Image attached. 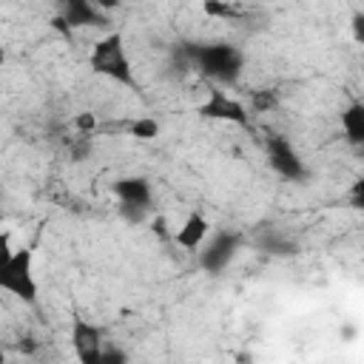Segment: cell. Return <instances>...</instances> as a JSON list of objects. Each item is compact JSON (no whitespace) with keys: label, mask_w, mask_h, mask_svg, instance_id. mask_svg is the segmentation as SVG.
<instances>
[{"label":"cell","mask_w":364,"mask_h":364,"mask_svg":"<svg viewBox=\"0 0 364 364\" xmlns=\"http://www.w3.org/2000/svg\"><path fill=\"white\" fill-rule=\"evenodd\" d=\"M176 57L182 65L196 68L202 77L210 80V85H236L245 71V54L239 46L228 40H210V43H182Z\"/></svg>","instance_id":"6da1fadb"},{"label":"cell","mask_w":364,"mask_h":364,"mask_svg":"<svg viewBox=\"0 0 364 364\" xmlns=\"http://www.w3.org/2000/svg\"><path fill=\"white\" fill-rule=\"evenodd\" d=\"M88 68L97 74V77H105L117 85H125V88H136L139 91V82L134 77V68H131V60H128V48H125V37L119 31H108L105 37H100L94 46H91V54H88Z\"/></svg>","instance_id":"7a4b0ae2"},{"label":"cell","mask_w":364,"mask_h":364,"mask_svg":"<svg viewBox=\"0 0 364 364\" xmlns=\"http://www.w3.org/2000/svg\"><path fill=\"white\" fill-rule=\"evenodd\" d=\"M0 290L23 304H37V276H34V253L28 247H17L0 264Z\"/></svg>","instance_id":"3957f363"},{"label":"cell","mask_w":364,"mask_h":364,"mask_svg":"<svg viewBox=\"0 0 364 364\" xmlns=\"http://www.w3.org/2000/svg\"><path fill=\"white\" fill-rule=\"evenodd\" d=\"M264 156H267L270 171L279 173L282 179H287V182H307V179H310L307 162H304L301 154L290 145L287 136L270 134V136L264 139Z\"/></svg>","instance_id":"277c9868"},{"label":"cell","mask_w":364,"mask_h":364,"mask_svg":"<svg viewBox=\"0 0 364 364\" xmlns=\"http://www.w3.org/2000/svg\"><path fill=\"white\" fill-rule=\"evenodd\" d=\"M196 114L202 119H216V122H230V125H239V128H250V111H247V105L242 100L230 97L219 85H208V94L196 105Z\"/></svg>","instance_id":"5b68a950"},{"label":"cell","mask_w":364,"mask_h":364,"mask_svg":"<svg viewBox=\"0 0 364 364\" xmlns=\"http://www.w3.org/2000/svg\"><path fill=\"white\" fill-rule=\"evenodd\" d=\"M242 233L239 230H219L205 239V250H199V267L210 276H219L225 267L233 264V259L242 250Z\"/></svg>","instance_id":"8992f818"},{"label":"cell","mask_w":364,"mask_h":364,"mask_svg":"<svg viewBox=\"0 0 364 364\" xmlns=\"http://www.w3.org/2000/svg\"><path fill=\"white\" fill-rule=\"evenodd\" d=\"M68 338H71V350L77 355V364H100V355H102V344L105 341H102V330L97 324H91L82 316H74L71 318Z\"/></svg>","instance_id":"52a82bcc"},{"label":"cell","mask_w":364,"mask_h":364,"mask_svg":"<svg viewBox=\"0 0 364 364\" xmlns=\"http://www.w3.org/2000/svg\"><path fill=\"white\" fill-rule=\"evenodd\" d=\"M57 20L71 31V28H102L108 26V14L100 3L88 0H63L57 6Z\"/></svg>","instance_id":"ba28073f"},{"label":"cell","mask_w":364,"mask_h":364,"mask_svg":"<svg viewBox=\"0 0 364 364\" xmlns=\"http://www.w3.org/2000/svg\"><path fill=\"white\" fill-rule=\"evenodd\" d=\"M208 236H210V219H208L205 213H199V210H191V213L185 216V222L176 228L173 242H176L182 250H188V253H199V247L205 245Z\"/></svg>","instance_id":"9c48e42d"},{"label":"cell","mask_w":364,"mask_h":364,"mask_svg":"<svg viewBox=\"0 0 364 364\" xmlns=\"http://www.w3.org/2000/svg\"><path fill=\"white\" fill-rule=\"evenodd\" d=\"M114 196L119 199V205H134V208H151L154 191L151 182L145 176H122L114 182Z\"/></svg>","instance_id":"30bf717a"},{"label":"cell","mask_w":364,"mask_h":364,"mask_svg":"<svg viewBox=\"0 0 364 364\" xmlns=\"http://www.w3.org/2000/svg\"><path fill=\"white\" fill-rule=\"evenodd\" d=\"M341 131L350 145H355V148L364 145V102L361 100H353L341 111Z\"/></svg>","instance_id":"8fae6325"},{"label":"cell","mask_w":364,"mask_h":364,"mask_svg":"<svg viewBox=\"0 0 364 364\" xmlns=\"http://www.w3.org/2000/svg\"><path fill=\"white\" fill-rule=\"evenodd\" d=\"M256 247L264 250V253H270V256H296L299 253V245L290 236L279 233V230H267L264 236H259L256 239Z\"/></svg>","instance_id":"7c38bea8"},{"label":"cell","mask_w":364,"mask_h":364,"mask_svg":"<svg viewBox=\"0 0 364 364\" xmlns=\"http://www.w3.org/2000/svg\"><path fill=\"white\" fill-rule=\"evenodd\" d=\"M125 134L134 139H154V136H159V122L154 117H139L125 125Z\"/></svg>","instance_id":"4fadbf2b"},{"label":"cell","mask_w":364,"mask_h":364,"mask_svg":"<svg viewBox=\"0 0 364 364\" xmlns=\"http://www.w3.org/2000/svg\"><path fill=\"white\" fill-rule=\"evenodd\" d=\"M279 105V94L273 88H253L250 91V108L253 114H264V111H273Z\"/></svg>","instance_id":"5bb4252c"},{"label":"cell","mask_w":364,"mask_h":364,"mask_svg":"<svg viewBox=\"0 0 364 364\" xmlns=\"http://www.w3.org/2000/svg\"><path fill=\"white\" fill-rule=\"evenodd\" d=\"M205 14H208V17H219V20H239V17L245 14V9L236 6V3L210 0V3H205Z\"/></svg>","instance_id":"9a60e30c"},{"label":"cell","mask_w":364,"mask_h":364,"mask_svg":"<svg viewBox=\"0 0 364 364\" xmlns=\"http://www.w3.org/2000/svg\"><path fill=\"white\" fill-rule=\"evenodd\" d=\"M100 364H131V358H128V353L119 344H102Z\"/></svg>","instance_id":"2e32d148"},{"label":"cell","mask_w":364,"mask_h":364,"mask_svg":"<svg viewBox=\"0 0 364 364\" xmlns=\"http://www.w3.org/2000/svg\"><path fill=\"white\" fill-rule=\"evenodd\" d=\"M74 128L80 131V136H91V134L97 131V117H94L91 111H80V114L74 117Z\"/></svg>","instance_id":"e0dca14e"},{"label":"cell","mask_w":364,"mask_h":364,"mask_svg":"<svg viewBox=\"0 0 364 364\" xmlns=\"http://www.w3.org/2000/svg\"><path fill=\"white\" fill-rule=\"evenodd\" d=\"M145 208H134V205H119V216L125 219V222H131V225H136V222H142L145 219Z\"/></svg>","instance_id":"ac0fdd59"},{"label":"cell","mask_w":364,"mask_h":364,"mask_svg":"<svg viewBox=\"0 0 364 364\" xmlns=\"http://www.w3.org/2000/svg\"><path fill=\"white\" fill-rule=\"evenodd\" d=\"M17 350H20L23 355H31V353H37V350H40V344H37V338H34V336H20V338H17Z\"/></svg>","instance_id":"d6986e66"},{"label":"cell","mask_w":364,"mask_h":364,"mask_svg":"<svg viewBox=\"0 0 364 364\" xmlns=\"http://www.w3.org/2000/svg\"><path fill=\"white\" fill-rule=\"evenodd\" d=\"M11 253H14V247H11V236H9L6 230H0V264H3Z\"/></svg>","instance_id":"ffe728a7"},{"label":"cell","mask_w":364,"mask_h":364,"mask_svg":"<svg viewBox=\"0 0 364 364\" xmlns=\"http://www.w3.org/2000/svg\"><path fill=\"white\" fill-rule=\"evenodd\" d=\"M0 364H6V350H3V344H0Z\"/></svg>","instance_id":"44dd1931"},{"label":"cell","mask_w":364,"mask_h":364,"mask_svg":"<svg viewBox=\"0 0 364 364\" xmlns=\"http://www.w3.org/2000/svg\"><path fill=\"white\" fill-rule=\"evenodd\" d=\"M3 60H6V54H3V48H0V65H3Z\"/></svg>","instance_id":"7402d4cb"},{"label":"cell","mask_w":364,"mask_h":364,"mask_svg":"<svg viewBox=\"0 0 364 364\" xmlns=\"http://www.w3.org/2000/svg\"><path fill=\"white\" fill-rule=\"evenodd\" d=\"M0 222H3V210H0Z\"/></svg>","instance_id":"603a6c76"}]
</instances>
